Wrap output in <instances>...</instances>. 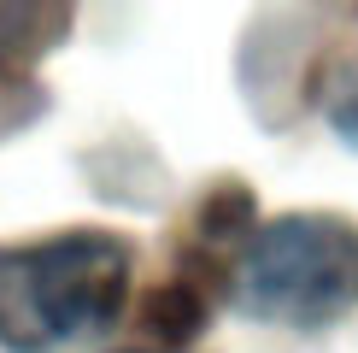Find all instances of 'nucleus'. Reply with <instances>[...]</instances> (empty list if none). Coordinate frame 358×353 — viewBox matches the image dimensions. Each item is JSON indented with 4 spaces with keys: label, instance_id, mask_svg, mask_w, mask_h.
<instances>
[{
    "label": "nucleus",
    "instance_id": "nucleus-1",
    "mask_svg": "<svg viewBox=\"0 0 358 353\" xmlns=\"http://www.w3.org/2000/svg\"><path fill=\"white\" fill-rule=\"evenodd\" d=\"M129 294V247L77 230L29 247H0V347L65 353L112 330Z\"/></svg>",
    "mask_w": 358,
    "mask_h": 353
},
{
    "label": "nucleus",
    "instance_id": "nucleus-2",
    "mask_svg": "<svg viewBox=\"0 0 358 353\" xmlns=\"http://www.w3.org/2000/svg\"><path fill=\"white\" fill-rule=\"evenodd\" d=\"M358 300V230L329 212L264 224L235 259V306L264 324H329Z\"/></svg>",
    "mask_w": 358,
    "mask_h": 353
},
{
    "label": "nucleus",
    "instance_id": "nucleus-3",
    "mask_svg": "<svg viewBox=\"0 0 358 353\" xmlns=\"http://www.w3.org/2000/svg\"><path fill=\"white\" fill-rule=\"evenodd\" d=\"M323 112H329V124L358 147V65H341L329 88H323Z\"/></svg>",
    "mask_w": 358,
    "mask_h": 353
},
{
    "label": "nucleus",
    "instance_id": "nucleus-4",
    "mask_svg": "<svg viewBox=\"0 0 358 353\" xmlns=\"http://www.w3.org/2000/svg\"><path fill=\"white\" fill-rule=\"evenodd\" d=\"M29 18H36V0H0V53L29 29Z\"/></svg>",
    "mask_w": 358,
    "mask_h": 353
}]
</instances>
